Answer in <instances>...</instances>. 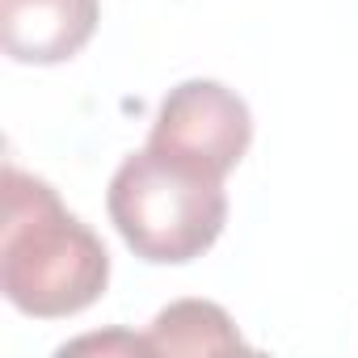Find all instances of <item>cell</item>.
<instances>
[{
  "label": "cell",
  "instance_id": "obj_2",
  "mask_svg": "<svg viewBox=\"0 0 358 358\" xmlns=\"http://www.w3.org/2000/svg\"><path fill=\"white\" fill-rule=\"evenodd\" d=\"M106 207L127 249L152 266L203 257L228 224V194L220 177L148 143L114 169Z\"/></svg>",
  "mask_w": 358,
  "mask_h": 358
},
{
  "label": "cell",
  "instance_id": "obj_5",
  "mask_svg": "<svg viewBox=\"0 0 358 358\" xmlns=\"http://www.w3.org/2000/svg\"><path fill=\"white\" fill-rule=\"evenodd\" d=\"M148 345L152 354H232L245 350V337L220 303L177 299L164 312H156L148 329Z\"/></svg>",
  "mask_w": 358,
  "mask_h": 358
},
{
  "label": "cell",
  "instance_id": "obj_3",
  "mask_svg": "<svg viewBox=\"0 0 358 358\" xmlns=\"http://www.w3.org/2000/svg\"><path fill=\"white\" fill-rule=\"evenodd\" d=\"M253 143V114L245 97L220 80H182L156 110L148 148L186 160L211 177H224L245 160Z\"/></svg>",
  "mask_w": 358,
  "mask_h": 358
},
{
  "label": "cell",
  "instance_id": "obj_6",
  "mask_svg": "<svg viewBox=\"0 0 358 358\" xmlns=\"http://www.w3.org/2000/svg\"><path fill=\"white\" fill-rule=\"evenodd\" d=\"M76 354V350H127V354H152V345H148V337H122V333H114V337H80V341H68L59 354Z\"/></svg>",
  "mask_w": 358,
  "mask_h": 358
},
{
  "label": "cell",
  "instance_id": "obj_1",
  "mask_svg": "<svg viewBox=\"0 0 358 358\" xmlns=\"http://www.w3.org/2000/svg\"><path fill=\"white\" fill-rule=\"evenodd\" d=\"M110 253L59 194L34 173L5 164V224H0V291L34 320H64L101 299Z\"/></svg>",
  "mask_w": 358,
  "mask_h": 358
},
{
  "label": "cell",
  "instance_id": "obj_4",
  "mask_svg": "<svg viewBox=\"0 0 358 358\" xmlns=\"http://www.w3.org/2000/svg\"><path fill=\"white\" fill-rule=\"evenodd\" d=\"M101 22V0H0V47L13 64H64Z\"/></svg>",
  "mask_w": 358,
  "mask_h": 358
}]
</instances>
